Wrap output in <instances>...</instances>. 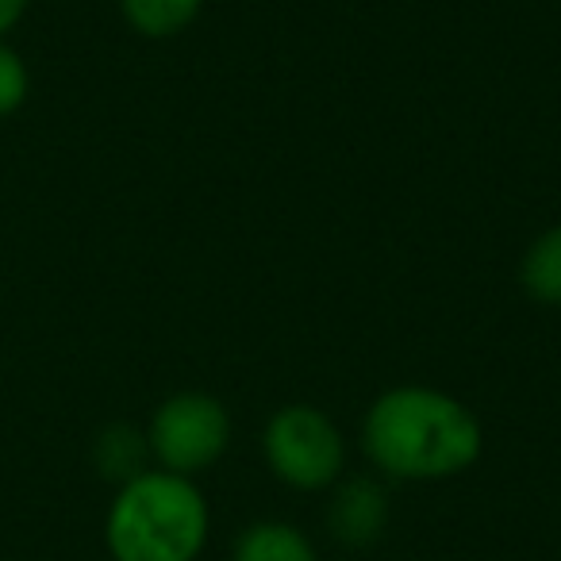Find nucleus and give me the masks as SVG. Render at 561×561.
Returning <instances> with one entry per match:
<instances>
[{"mask_svg": "<svg viewBox=\"0 0 561 561\" xmlns=\"http://www.w3.org/2000/svg\"><path fill=\"white\" fill-rule=\"evenodd\" d=\"M366 458L397 481H446L477 466L481 420L458 397L431 385H400L369 404L362 420Z\"/></svg>", "mask_w": 561, "mask_h": 561, "instance_id": "f257e3e1", "label": "nucleus"}, {"mask_svg": "<svg viewBox=\"0 0 561 561\" xmlns=\"http://www.w3.org/2000/svg\"><path fill=\"white\" fill-rule=\"evenodd\" d=\"M211 515L193 477L147 469L112 500L104 538L116 561H196L208 546Z\"/></svg>", "mask_w": 561, "mask_h": 561, "instance_id": "f03ea898", "label": "nucleus"}, {"mask_svg": "<svg viewBox=\"0 0 561 561\" xmlns=\"http://www.w3.org/2000/svg\"><path fill=\"white\" fill-rule=\"evenodd\" d=\"M262 450L273 477L300 492H320L343 477L346 443L331 415L312 404H289L265 423Z\"/></svg>", "mask_w": 561, "mask_h": 561, "instance_id": "7ed1b4c3", "label": "nucleus"}, {"mask_svg": "<svg viewBox=\"0 0 561 561\" xmlns=\"http://www.w3.org/2000/svg\"><path fill=\"white\" fill-rule=\"evenodd\" d=\"M150 458L165 473L193 477L224 458L231 443V415L208 392H178L154 412L147 431Z\"/></svg>", "mask_w": 561, "mask_h": 561, "instance_id": "20e7f679", "label": "nucleus"}, {"mask_svg": "<svg viewBox=\"0 0 561 561\" xmlns=\"http://www.w3.org/2000/svg\"><path fill=\"white\" fill-rule=\"evenodd\" d=\"M385 523H389V496L381 484L369 477H351L346 484H339L328 512V527L339 546H351V550L374 546Z\"/></svg>", "mask_w": 561, "mask_h": 561, "instance_id": "39448f33", "label": "nucleus"}, {"mask_svg": "<svg viewBox=\"0 0 561 561\" xmlns=\"http://www.w3.org/2000/svg\"><path fill=\"white\" fill-rule=\"evenodd\" d=\"M234 561H320L312 538L293 523H250L234 542Z\"/></svg>", "mask_w": 561, "mask_h": 561, "instance_id": "423d86ee", "label": "nucleus"}, {"mask_svg": "<svg viewBox=\"0 0 561 561\" xmlns=\"http://www.w3.org/2000/svg\"><path fill=\"white\" fill-rule=\"evenodd\" d=\"M519 280L530 300L561 308V224L542 231L527 247L523 265H519Z\"/></svg>", "mask_w": 561, "mask_h": 561, "instance_id": "0eeeda50", "label": "nucleus"}, {"mask_svg": "<svg viewBox=\"0 0 561 561\" xmlns=\"http://www.w3.org/2000/svg\"><path fill=\"white\" fill-rule=\"evenodd\" d=\"M124 20L147 39H173L181 35L196 16L204 0H119Z\"/></svg>", "mask_w": 561, "mask_h": 561, "instance_id": "6e6552de", "label": "nucleus"}, {"mask_svg": "<svg viewBox=\"0 0 561 561\" xmlns=\"http://www.w3.org/2000/svg\"><path fill=\"white\" fill-rule=\"evenodd\" d=\"M150 458V443L147 435L131 427H108L96 443V461H101V473L104 477H119V481H131V477L147 473L142 461Z\"/></svg>", "mask_w": 561, "mask_h": 561, "instance_id": "1a4fd4ad", "label": "nucleus"}, {"mask_svg": "<svg viewBox=\"0 0 561 561\" xmlns=\"http://www.w3.org/2000/svg\"><path fill=\"white\" fill-rule=\"evenodd\" d=\"M27 101V66L16 50L0 47V116L16 112Z\"/></svg>", "mask_w": 561, "mask_h": 561, "instance_id": "9d476101", "label": "nucleus"}, {"mask_svg": "<svg viewBox=\"0 0 561 561\" xmlns=\"http://www.w3.org/2000/svg\"><path fill=\"white\" fill-rule=\"evenodd\" d=\"M24 12H27V0H0V35L9 32Z\"/></svg>", "mask_w": 561, "mask_h": 561, "instance_id": "9b49d317", "label": "nucleus"}]
</instances>
